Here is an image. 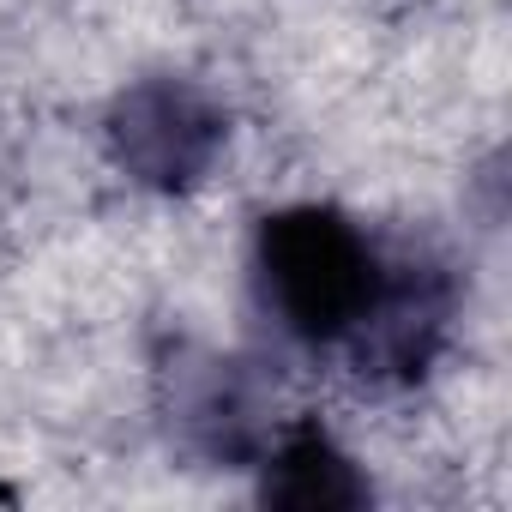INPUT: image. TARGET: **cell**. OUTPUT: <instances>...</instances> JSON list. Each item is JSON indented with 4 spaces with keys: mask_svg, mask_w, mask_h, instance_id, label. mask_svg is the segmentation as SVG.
Masks as SVG:
<instances>
[{
    "mask_svg": "<svg viewBox=\"0 0 512 512\" xmlns=\"http://www.w3.org/2000/svg\"><path fill=\"white\" fill-rule=\"evenodd\" d=\"M260 266H266V290H272L284 326L308 344L350 338L386 290L374 247L338 211H320V205L278 211L266 223Z\"/></svg>",
    "mask_w": 512,
    "mask_h": 512,
    "instance_id": "1",
    "label": "cell"
},
{
    "mask_svg": "<svg viewBox=\"0 0 512 512\" xmlns=\"http://www.w3.org/2000/svg\"><path fill=\"white\" fill-rule=\"evenodd\" d=\"M266 500H284V506H356V500H362V482H356V470L332 452L326 434L302 428V434L278 452V470L266 476Z\"/></svg>",
    "mask_w": 512,
    "mask_h": 512,
    "instance_id": "2",
    "label": "cell"
}]
</instances>
